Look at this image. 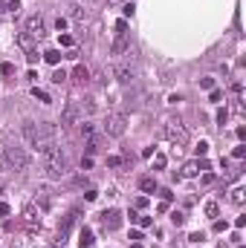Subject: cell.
Segmentation results:
<instances>
[{"instance_id": "6da1fadb", "label": "cell", "mask_w": 246, "mask_h": 248, "mask_svg": "<svg viewBox=\"0 0 246 248\" xmlns=\"http://www.w3.org/2000/svg\"><path fill=\"white\" fill-rule=\"evenodd\" d=\"M23 136H26L29 144H32L35 150H41V153H47V150L53 147V127H47V124H26V127H23Z\"/></svg>"}, {"instance_id": "7a4b0ae2", "label": "cell", "mask_w": 246, "mask_h": 248, "mask_svg": "<svg viewBox=\"0 0 246 248\" xmlns=\"http://www.w3.org/2000/svg\"><path fill=\"white\" fill-rule=\"evenodd\" d=\"M44 156H47V159H44V170H47L53 179H61L64 173H67V168H70V162H67V156L61 153V147L53 144Z\"/></svg>"}, {"instance_id": "3957f363", "label": "cell", "mask_w": 246, "mask_h": 248, "mask_svg": "<svg viewBox=\"0 0 246 248\" xmlns=\"http://www.w3.org/2000/svg\"><path fill=\"white\" fill-rule=\"evenodd\" d=\"M6 168L9 170H15V173H20V170H26V165H29V156H26V150L23 147H6Z\"/></svg>"}, {"instance_id": "277c9868", "label": "cell", "mask_w": 246, "mask_h": 248, "mask_svg": "<svg viewBox=\"0 0 246 248\" xmlns=\"http://www.w3.org/2000/svg\"><path fill=\"white\" fill-rule=\"evenodd\" d=\"M165 139L174 144V150H183L185 144H188V130L180 122H168L165 124Z\"/></svg>"}, {"instance_id": "5b68a950", "label": "cell", "mask_w": 246, "mask_h": 248, "mask_svg": "<svg viewBox=\"0 0 246 248\" xmlns=\"http://www.w3.org/2000/svg\"><path fill=\"white\" fill-rule=\"evenodd\" d=\"M23 225H26L29 234H38V228H41V217H38L35 205H26V208H23Z\"/></svg>"}, {"instance_id": "8992f818", "label": "cell", "mask_w": 246, "mask_h": 248, "mask_svg": "<svg viewBox=\"0 0 246 248\" xmlns=\"http://www.w3.org/2000/svg\"><path fill=\"white\" fill-rule=\"evenodd\" d=\"M26 32H29L32 38H44V35H47L44 17H41V15H29V17H26Z\"/></svg>"}, {"instance_id": "52a82bcc", "label": "cell", "mask_w": 246, "mask_h": 248, "mask_svg": "<svg viewBox=\"0 0 246 248\" xmlns=\"http://www.w3.org/2000/svg\"><path fill=\"white\" fill-rule=\"evenodd\" d=\"M110 136H122L124 133V116H119V113H113L110 119H107V127H105Z\"/></svg>"}, {"instance_id": "ba28073f", "label": "cell", "mask_w": 246, "mask_h": 248, "mask_svg": "<svg viewBox=\"0 0 246 248\" xmlns=\"http://www.w3.org/2000/svg\"><path fill=\"white\" fill-rule=\"evenodd\" d=\"M102 222H105L107 231H116V228L122 225V214H119V211H105V214H102Z\"/></svg>"}, {"instance_id": "9c48e42d", "label": "cell", "mask_w": 246, "mask_h": 248, "mask_svg": "<svg viewBox=\"0 0 246 248\" xmlns=\"http://www.w3.org/2000/svg\"><path fill=\"white\" fill-rule=\"evenodd\" d=\"M18 46H20L23 52H35V38H32L29 32H20V35H18Z\"/></svg>"}, {"instance_id": "30bf717a", "label": "cell", "mask_w": 246, "mask_h": 248, "mask_svg": "<svg viewBox=\"0 0 246 248\" xmlns=\"http://www.w3.org/2000/svg\"><path fill=\"white\" fill-rule=\"evenodd\" d=\"M72 81H75V84H87V81H90V69L78 63V66L72 69Z\"/></svg>"}, {"instance_id": "8fae6325", "label": "cell", "mask_w": 246, "mask_h": 248, "mask_svg": "<svg viewBox=\"0 0 246 248\" xmlns=\"http://www.w3.org/2000/svg\"><path fill=\"white\" fill-rule=\"evenodd\" d=\"M116 78H119L122 84L133 81V69H130V66H124V63H119V66H116Z\"/></svg>"}, {"instance_id": "7c38bea8", "label": "cell", "mask_w": 246, "mask_h": 248, "mask_svg": "<svg viewBox=\"0 0 246 248\" xmlns=\"http://www.w3.org/2000/svg\"><path fill=\"white\" fill-rule=\"evenodd\" d=\"M197 173H200V159H197V162H185L183 165V176L185 179H191V176H197Z\"/></svg>"}, {"instance_id": "4fadbf2b", "label": "cell", "mask_w": 246, "mask_h": 248, "mask_svg": "<svg viewBox=\"0 0 246 248\" xmlns=\"http://www.w3.org/2000/svg\"><path fill=\"white\" fill-rule=\"evenodd\" d=\"M75 116H78V113H75V107L70 104V107L64 110V119H61V124H64V127H72V124H75Z\"/></svg>"}, {"instance_id": "5bb4252c", "label": "cell", "mask_w": 246, "mask_h": 248, "mask_svg": "<svg viewBox=\"0 0 246 248\" xmlns=\"http://www.w3.org/2000/svg\"><path fill=\"white\" fill-rule=\"evenodd\" d=\"M139 187H142L145 193H151V190H157V179H154V176H142V179H139Z\"/></svg>"}, {"instance_id": "9a60e30c", "label": "cell", "mask_w": 246, "mask_h": 248, "mask_svg": "<svg viewBox=\"0 0 246 248\" xmlns=\"http://www.w3.org/2000/svg\"><path fill=\"white\" fill-rule=\"evenodd\" d=\"M229 199H232V202H235V205H244V202H246V190H244V187H235V190H232V196H229Z\"/></svg>"}, {"instance_id": "2e32d148", "label": "cell", "mask_w": 246, "mask_h": 248, "mask_svg": "<svg viewBox=\"0 0 246 248\" xmlns=\"http://www.w3.org/2000/svg\"><path fill=\"white\" fill-rule=\"evenodd\" d=\"M93 243H96V240H93V231L84 228V231H81V248H93Z\"/></svg>"}, {"instance_id": "e0dca14e", "label": "cell", "mask_w": 246, "mask_h": 248, "mask_svg": "<svg viewBox=\"0 0 246 248\" xmlns=\"http://www.w3.org/2000/svg\"><path fill=\"white\" fill-rule=\"evenodd\" d=\"M44 58H47V63H58L61 61V52H58V49H47Z\"/></svg>"}, {"instance_id": "ac0fdd59", "label": "cell", "mask_w": 246, "mask_h": 248, "mask_svg": "<svg viewBox=\"0 0 246 248\" xmlns=\"http://www.w3.org/2000/svg\"><path fill=\"white\" fill-rule=\"evenodd\" d=\"M217 214H220L217 202H206V217H217Z\"/></svg>"}, {"instance_id": "d6986e66", "label": "cell", "mask_w": 246, "mask_h": 248, "mask_svg": "<svg viewBox=\"0 0 246 248\" xmlns=\"http://www.w3.org/2000/svg\"><path fill=\"white\" fill-rule=\"evenodd\" d=\"M165 162H168V159H165L162 153H157V156H154V168H157V170H162V168H165Z\"/></svg>"}, {"instance_id": "ffe728a7", "label": "cell", "mask_w": 246, "mask_h": 248, "mask_svg": "<svg viewBox=\"0 0 246 248\" xmlns=\"http://www.w3.org/2000/svg\"><path fill=\"white\" fill-rule=\"evenodd\" d=\"M18 12H20V0H9V15L18 17Z\"/></svg>"}, {"instance_id": "44dd1931", "label": "cell", "mask_w": 246, "mask_h": 248, "mask_svg": "<svg viewBox=\"0 0 246 248\" xmlns=\"http://www.w3.org/2000/svg\"><path fill=\"white\" fill-rule=\"evenodd\" d=\"M200 87H203V90H214V78H209V75L200 78Z\"/></svg>"}, {"instance_id": "7402d4cb", "label": "cell", "mask_w": 246, "mask_h": 248, "mask_svg": "<svg viewBox=\"0 0 246 248\" xmlns=\"http://www.w3.org/2000/svg\"><path fill=\"white\" fill-rule=\"evenodd\" d=\"M124 46H127V38H124V35H122V38H119V41L113 44V52H122Z\"/></svg>"}, {"instance_id": "603a6c76", "label": "cell", "mask_w": 246, "mask_h": 248, "mask_svg": "<svg viewBox=\"0 0 246 248\" xmlns=\"http://www.w3.org/2000/svg\"><path fill=\"white\" fill-rule=\"evenodd\" d=\"M53 81H55V84H64V81H67V72H64V69H58V72L53 75Z\"/></svg>"}, {"instance_id": "cb8c5ba5", "label": "cell", "mask_w": 246, "mask_h": 248, "mask_svg": "<svg viewBox=\"0 0 246 248\" xmlns=\"http://www.w3.org/2000/svg\"><path fill=\"white\" fill-rule=\"evenodd\" d=\"M32 95H35V98H41V101H50V95H47V93H44V90H38V87H35V90H32Z\"/></svg>"}, {"instance_id": "d4e9b609", "label": "cell", "mask_w": 246, "mask_h": 248, "mask_svg": "<svg viewBox=\"0 0 246 248\" xmlns=\"http://www.w3.org/2000/svg\"><path fill=\"white\" fill-rule=\"evenodd\" d=\"M206 153H209V144H206V141H200V144H197V156H206Z\"/></svg>"}, {"instance_id": "484cf974", "label": "cell", "mask_w": 246, "mask_h": 248, "mask_svg": "<svg viewBox=\"0 0 246 248\" xmlns=\"http://www.w3.org/2000/svg\"><path fill=\"white\" fill-rule=\"evenodd\" d=\"M133 219H136L142 228H148V225H151V217H133Z\"/></svg>"}, {"instance_id": "4316f807", "label": "cell", "mask_w": 246, "mask_h": 248, "mask_svg": "<svg viewBox=\"0 0 246 248\" xmlns=\"http://www.w3.org/2000/svg\"><path fill=\"white\" fill-rule=\"evenodd\" d=\"M107 165H110V168H119V165H122V159H119V156H110V159H107Z\"/></svg>"}, {"instance_id": "83f0119b", "label": "cell", "mask_w": 246, "mask_h": 248, "mask_svg": "<svg viewBox=\"0 0 246 248\" xmlns=\"http://www.w3.org/2000/svg\"><path fill=\"white\" fill-rule=\"evenodd\" d=\"M226 119H229V113H226V110H220V113H217V122L226 124Z\"/></svg>"}, {"instance_id": "f1b7e54d", "label": "cell", "mask_w": 246, "mask_h": 248, "mask_svg": "<svg viewBox=\"0 0 246 248\" xmlns=\"http://www.w3.org/2000/svg\"><path fill=\"white\" fill-rule=\"evenodd\" d=\"M6 214H9V205H6V202H0V217H6Z\"/></svg>"}, {"instance_id": "f546056e", "label": "cell", "mask_w": 246, "mask_h": 248, "mask_svg": "<svg viewBox=\"0 0 246 248\" xmlns=\"http://www.w3.org/2000/svg\"><path fill=\"white\" fill-rule=\"evenodd\" d=\"M0 190H3V179H0Z\"/></svg>"}]
</instances>
